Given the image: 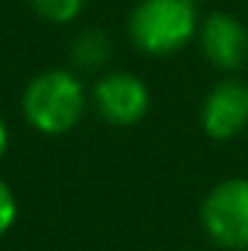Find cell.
<instances>
[{"label": "cell", "instance_id": "cell-3", "mask_svg": "<svg viewBox=\"0 0 248 251\" xmlns=\"http://www.w3.org/2000/svg\"><path fill=\"white\" fill-rule=\"evenodd\" d=\"M207 237L228 251L248 249V178H228L207 193L201 204Z\"/></svg>", "mask_w": 248, "mask_h": 251}, {"label": "cell", "instance_id": "cell-5", "mask_svg": "<svg viewBox=\"0 0 248 251\" xmlns=\"http://www.w3.org/2000/svg\"><path fill=\"white\" fill-rule=\"evenodd\" d=\"M198 44L216 70L237 73L248 62V29L228 12H210L198 24Z\"/></svg>", "mask_w": 248, "mask_h": 251}, {"label": "cell", "instance_id": "cell-8", "mask_svg": "<svg viewBox=\"0 0 248 251\" xmlns=\"http://www.w3.org/2000/svg\"><path fill=\"white\" fill-rule=\"evenodd\" d=\"M26 3H29V9L41 21L62 26V24H73L82 15V9H85L88 0H26Z\"/></svg>", "mask_w": 248, "mask_h": 251}, {"label": "cell", "instance_id": "cell-6", "mask_svg": "<svg viewBox=\"0 0 248 251\" xmlns=\"http://www.w3.org/2000/svg\"><path fill=\"white\" fill-rule=\"evenodd\" d=\"M201 126L213 140H231L248 126V85L243 79H222L210 88L201 105Z\"/></svg>", "mask_w": 248, "mask_h": 251}, {"label": "cell", "instance_id": "cell-9", "mask_svg": "<svg viewBox=\"0 0 248 251\" xmlns=\"http://www.w3.org/2000/svg\"><path fill=\"white\" fill-rule=\"evenodd\" d=\"M18 219V199L9 190V184L0 178V237H6V231H12Z\"/></svg>", "mask_w": 248, "mask_h": 251}, {"label": "cell", "instance_id": "cell-2", "mask_svg": "<svg viewBox=\"0 0 248 251\" xmlns=\"http://www.w3.org/2000/svg\"><path fill=\"white\" fill-rule=\"evenodd\" d=\"M24 117L41 134H64L79 126L85 114V88L76 70L53 67L29 79L24 100Z\"/></svg>", "mask_w": 248, "mask_h": 251}, {"label": "cell", "instance_id": "cell-7", "mask_svg": "<svg viewBox=\"0 0 248 251\" xmlns=\"http://www.w3.org/2000/svg\"><path fill=\"white\" fill-rule=\"evenodd\" d=\"M111 56H114L111 35L99 26L79 29L70 38V47H67V62L76 73H97L111 62Z\"/></svg>", "mask_w": 248, "mask_h": 251}, {"label": "cell", "instance_id": "cell-10", "mask_svg": "<svg viewBox=\"0 0 248 251\" xmlns=\"http://www.w3.org/2000/svg\"><path fill=\"white\" fill-rule=\"evenodd\" d=\"M6 149H9V131H6V123H3V117H0V158L6 155Z\"/></svg>", "mask_w": 248, "mask_h": 251}, {"label": "cell", "instance_id": "cell-4", "mask_svg": "<svg viewBox=\"0 0 248 251\" xmlns=\"http://www.w3.org/2000/svg\"><path fill=\"white\" fill-rule=\"evenodd\" d=\"M149 88L140 76L111 70L94 85V108L102 120L111 126H134L140 123L149 111Z\"/></svg>", "mask_w": 248, "mask_h": 251}, {"label": "cell", "instance_id": "cell-1", "mask_svg": "<svg viewBox=\"0 0 248 251\" xmlns=\"http://www.w3.org/2000/svg\"><path fill=\"white\" fill-rule=\"evenodd\" d=\"M198 24L196 0H140L128 15V38L140 53L164 59L184 50Z\"/></svg>", "mask_w": 248, "mask_h": 251}]
</instances>
